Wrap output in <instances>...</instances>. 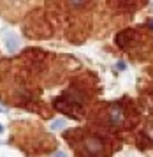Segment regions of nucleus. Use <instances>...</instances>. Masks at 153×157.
Segmentation results:
<instances>
[{
  "mask_svg": "<svg viewBox=\"0 0 153 157\" xmlns=\"http://www.w3.org/2000/svg\"><path fill=\"white\" fill-rule=\"evenodd\" d=\"M84 145L88 147V154H100L102 152V143L99 140H86Z\"/></svg>",
  "mask_w": 153,
  "mask_h": 157,
  "instance_id": "1",
  "label": "nucleus"
},
{
  "mask_svg": "<svg viewBox=\"0 0 153 157\" xmlns=\"http://www.w3.org/2000/svg\"><path fill=\"white\" fill-rule=\"evenodd\" d=\"M4 37H6L7 50H9V51H16V50H18V39H16L13 34H11V36H9V34H6Z\"/></svg>",
  "mask_w": 153,
  "mask_h": 157,
  "instance_id": "2",
  "label": "nucleus"
},
{
  "mask_svg": "<svg viewBox=\"0 0 153 157\" xmlns=\"http://www.w3.org/2000/svg\"><path fill=\"white\" fill-rule=\"evenodd\" d=\"M63 125H65V122H63V120H56V122H53V125H51V127L58 129V127H63Z\"/></svg>",
  "mask_w": 153,
  "mask_h": 157,
  "instance_id": "3",
  "label": "nucleus"
},
{
  "mask_svg": "<svg viewBox=\"0 0 153 157\" xmlns=\"http://www.w3.org/2000/svg\"><path fill=\"white\" fill-rule=\"evenodd\" d=\"M84 2H86V0H70V4H72V6H76V7H79V6H83Z\"/></svg>",
  "mask_w": 153,
  "mask_h": 157,
  "instance_id": "4",
  "label": "nucleus"
},
{
  "mask_svg": "<svg viewBox=\"0 0 153 157\" xmlns=\"http://www.w3.org/2000/svg\"><path fill=\"white\" fill-rule=\"evenodd\" d=\"M118 69H125V64L123 62H118Z\"/></svg>",
  "mask_w": 153,
  "mask_h": 157,
  "instance_id": "5",
  "label": "nucleus"
},
{
  "mask_svg": "<svg viewBox=\"0 0 153 157\" xmlns=\"http://www.w3.org/2000/svg\"><path fill=\"white\" fill-rule=\"evenodd\" d=\"M148 27H150V29L153 30V20H150V21H148Z\"/></svg>",
  "mask_w": 153,
  "mask_h": 157,
  "instance_id": "6",
  "label": "nucleus"
},
{
  "mask_svg": "<svg viewBox=\"0 0 153 157\" xmlns=\"http://www.w3.org/2000/svg\"><path fill=\"white\" fill-rule=\"evenodd\" d=\"M0 111H2V113H6V111H7L6 106H2V104H0Z\"/></svg>",
  "mask_w": 153,
  "mask_h": 157,
  "instance_id": "7",
  "label": "nucleus"
},
{
  "mask_svg": "<svg viewBox=\"0 0 153 157\" xmlns=\"http://www.w3.org/2000/svg\"><path fill=\"white\" fill-rule=\"evenodd\" d=\"M7 2H20V0H7Z\"/></svg>",
  "mask_w": 153,
  "mask_h": 157,
  "instance_id": "8",
  "label": "nucleus"
},
{
  "mask_svg": "<svg viewBox=\"0 0 153 157\" xmlns=\"http://www.w3.org/2000/svg\"><path fill=\"white\" fill-rule=\"evenodd\" d=\"M2 131H4V127H2V124H0V132H2Z\"/></svg>",
  "mask_w": 153,
  "mask_h": 157,
  "instance_id": "9",
  "label": "nucleus"
}]
</instances>
